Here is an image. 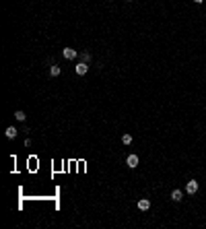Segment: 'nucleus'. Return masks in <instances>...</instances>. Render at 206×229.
<instances>
[{"mask_svg": "<svg viewBox=\"0 0 206 229\" xmlns=\"http://www.w3.org/2000/svg\"><path fill=\"white\" fill-rule=\"evenodd\" d=\"M196 190H198V182L190 180V182H188V186H185V192H188V194H196Z\"/></svg>", "mask_w": 206, "mask_h": 229, "instance_id": "nucleus-1", "label": "nucleus"}, {"mask_svg": "<svg viewBox=\"0 0 206 229\" xmlns=\"http://www.w3.org/2000/svg\"><path fill=\"white\" fill-rule=\"evenodd\" d=\"M76 74L78 76H82V74H87V70H89V64L87 62H81V64H76Z\"/></svg>", "mask_w": 206, "mask_h": 229, "instance_id": "nucleus-2", "label": "nucleus"}, {"mask_svg": "<svg viewBox=\"0 0 206 229\" xmlns=\"http://www.w3.org/2000/svg\"><path fill=\"white\" fill-rule=\"evenodd\" d=\"M62 54H64V58H66V60H74V58H76V50L64 48V50H62Z\"/></svg>", "mask_w": 206, "mask_h": 229, "instance_id": "nucleus-3", "label": "nucleus"}, {"mask_svg": "<svg viewBox=\"0 0 206 229\" xmlns=\"http://www.w3.org/2000/svg\"><path fill=\"white\" fill-rule=\"evenodd\" d=\"M126 165L130 167V169H134V167L138 165V155H128V159H126Z\"/></svg>", "mask_w": 206, "mask_h": 229, "instance_id": "nucleus-4", "label": "nucleus"}, {"mask_svg": "<svg viewBox=\"0 0 206 229\" xmlns=\"http://www.w3.org/2000/svg\"><path fill=\"white\" fill-rule=\"evenodd\" d=\"M138 208H140V211H149V208H151V200H149V198H140V200H138Z\"/></svg>", "mask_w": 206, "mask_h": 229, "instance_id": "nucleus-5", "label": "nucleus"}, {"mask_svg": "<svg viewBox=\"0 0 206 229\" xmlns=\"http://www.w3.org/2000/svg\"><path fill=\"white\" fill-rule=\"evenodd\" d=\"M181 196H184V194H181V190H173V192H171V200L179 202V200H181Z\"/></svg>", "mask_w": 206, "mask_h": 229, "instance_id": "nucleus-6", "label": "nucleus"}, {"mask_svg": "<svg viewBox=\"0 0 206 229\" xmlns=\"http://www.w3.org/2000/svg\"><path fill=\"white\" fill-rule=\"evenodd\" d=\"M4 134H6L8 139H14V136H17V128H13V126H8V128H6V132H4Z\"/></svg>", "mask_w": 206, "mask_h": 229, "instance_id": "nucleus-7", "label": "nucleus"}, {"mask_svg": "<svg viewBox=\"0 0 206 229\" xmlns=\"http://www.w3.org/2000/svg\"><path fill=\"white\" fill-rule=\"evenodd\" d=\"M14 118L19 120V122H23V120L27 118V116H25V111H23V110H17V111H14Z\"/></svg>", "mask_w": 206, "mask_h": 229, "instance_id": "nucleus-8", "label": "nucleus"}, {"mask_svg": "<svg viewBox=\"0 0 206 229\" xmlns=\"http://www.w3.org/2000/svg\"><path fill=\"white\" fill-rule=\"evenodd\" d=\"M122 143H124L126 147L132 145V136H130V134H124V136H122Z\"/></svg>", "mask_w": 206, "mask_h": 229, "instance_id": "nucleus-9", "label": "nucleus"}, {"mask_svg": "<svg viewBox=\"0 0 206 229\" xmlns=\"http://www.w3.org/2000/svg\"><path fill=\"white\" fill-rule=\"evenodd\" d=\"M50 74H52V76H58V74H60V66H56V64H54V66L50 68Z\"/></svg>", "mask_w": 206, "mask_h": 229, "instance_id": "nucleus-10", "label": "nucleus"}, {"mask_svg": "<svg viewBox=\"0 0 206 229\" xmlns=\"http://www.w3.org/2000/svg\"><path fill=\"white\" fill-rule=\"evenodd\" d=\"M91 60V56H89V52H85V54H82V62H89Z\"/></svg>", "mask_w": 206, "mask_h": 229, "instance_id": "nucleus-11", "label": "nucleus"}, {"mask_svg": "<svg viewBox=\"0 0 206 229\" xmlns=\"http://www.w3.org/2000/svg\"><path fill=\"white\" fill-rule=\"evenodd\" d=\"M194 2H196V4H200V2H204V0H194Z\"/></svg>", "mask_w": 206, "mask_h": 229, "instance_id": "nucleus-12", "label": "nucleus"}]
</instances>
